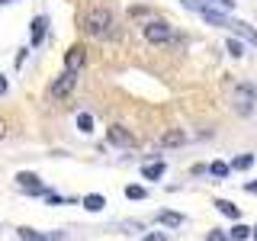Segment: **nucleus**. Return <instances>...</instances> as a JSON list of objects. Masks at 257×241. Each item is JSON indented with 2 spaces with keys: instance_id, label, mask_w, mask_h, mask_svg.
<instances>
[{
  "instance_id": "1",
  "label": "nucleus",
  "mask_w": 257,
  "mask_h": 241,
  "mask_svg": "<svg viewBox=\"0 0 257 241\" xmlns=\"http://www.w3.org/2000/svg\"><path fill=\"white\" fill-rule=\"evenodd\" d=\"M80 29L93 39H109L112 32H116V20H112V13L106 7H90V10L84 13V26Z\"/></svg>"
},
{
  "instance_id": "2",
  "label": "nucleus",
  "mask_w": 257,
  "mask_h": 241,
  "mask_svg": "<svg viewBox=\"0 0 257 241\" xmlns=\"http://www.w3.org/2000/svg\"><path fill=\"white\" fill-rule=\"evenodd\" d=\"M145 39H148L151 45H180L183 42V36H180V32H174V26H171V23H164V20L145 23Z\"/></svg>"
},
{
  "instance_id": "3",
  "label": "nucleus",
  "mask_w": 257,
  "mask_h": 241,
  "mask_svg": "<svg viewBox=\"0 0 257 241\" xmlns=\"http://www.w3.org/2000/svg\"><path fill=\"white\" fill-rule=\"evenodd\" d=\"M231 106H235L238 116H251L254 106H257V90L251 84H238L235 87V96H231Z\"/></svg>"
},
{
  "instance_id": "4",
  "label": "nucleus",
  "mask_w": 257,
  "mask_h": 241,
  "mask_svg": "<svg viewBox=\"0 0 257 241\" xmlns=\"http://www.w3.org/2000/svg\"><path fill=\"white\" fill-rule=\"evenodd\" d=\"M106 142L116 145V148H135V145H139L135 132H132V129H125V126H109L106 129Z\"/></svg>"
},
{
  "instance_id": "5",
  "label": "nucleus",
  "mask_w": 257,
  "mask_h": 241,
  "mask_svg": "<svg viewBox=\"0 0 257 241\" xmlns=\"http://www.w3.org/2000/svg\"><path fill=\"white\" fill-rule=\"evenodd\" d=\"M16 187H20L23 193H29V196H45V193H48L45 183L39 180L36 174H29V171H20V174H16Z\"/></svg>"
},
{
  "instance_id": "6",
  "label": "nucleus",
  "mask_w": 257,
  "mask_h": 241,
  "mask_svg": "<svg viewBox=\"0 0 257 241\" xmlns=\"http://www.w3.org/2000/svg\"><path fill=\"white\" fill-rule=\"evenodd\" d=\"M74 87H77V74H74V71H61V74L52 80L48 93H52V96H68Z\"/></svg>"
},
{
  "instance_id": "7",
  "label": "nucleus",
  "mask_w": 257,
  "mask_h": 241,
  "mask_svg": "<svg viewBox=\"0 0 257 241\" xmlns=\"http://www.w3.org/2000/svg\"><path fill=\"white\" fill-rule=\"evenodd\" d=\"M87 64V52H84V45H71L68 52H64V71H77Z\"/></svg>"
},
{
  "instance_id": "8",
  "label": "nucleus",
  "mask_w": 257,
  "mask_h": 241,
  "mask_svg": "<svg viewBox=\"0 0 257 241\" xmlns=\"http://www.w3.org/2000/svg\"><path fill=\"white\" fill-rule=\"evenodd\" d=\"M228 29L235 32V39H244V42L257 45V29L251 26V23H244V20H228Z\"/></svg>"
},
{
  "instance_id": "9",
  "label": "nucleus",
  "mask_w": 257,
  "mask_h": 241,
  "mask_svg": "<svg viewBox=\"0 0 257 241\" xmlns=\"http://www.w3.org/2000/svg\"><path fill=\"white\" fill-rule=\"evenodd\" d=\"M23 241H64V231H36V228H16Z\"/></svg>"
},
{
  "instance_id": "10",
  "label": "nucleus",
  "mask_w": 257,
  "mask_h": 241,
  "mask_svg": "<svg viewBox=\"0 0 257 241\" xmlns=\"http://www.w3.org/2000/svg\"><path fill=\"white\" fill-rule=\"evenodd\" d=\"M45 32H48V16H36V20L29 23V45L36 48V45H42V39H45Z\"/></svg>"
},
{
  "instance_id": "11",
  "label": "nucleus",
  "mask_w": 257,
  "mask_h": 241,
  "mask_svg": "<svg viewBox=\"0 0 257 241\" xmlns=\"http://www.w3.org/2000/svg\"><path fill=\"white\" fill-rule=\"evenodd\" d=\"M180 145H187V129H167L161 135V148H180Z\"/></svg>"
},
{
  "instance_id": "12",
  "label": "nucleus",
  "mask_w": 257,
  "mask_h": 241,
  "mask_svg": "<svg viewBox=\"0 0 257 241\" xmlns=\"http://www.w3.org/2000/svg\"><path fill=\"white\" fill-rule=\"evenodd\" d=\"M164 171H167L164 161H151V164L142 167V177H145V180H161V177H164Z\"/></svg>"
},
{
  "instance_id": "13",
  "label": "nucleus",
  "mask_w": 257,
  "mask_h": 241,
  "mask_svg": "<svg viewBox=\"0 0 257 241\" xmlns=\"http://www.w3.org/2000/svg\"><path fill=\"white\" fill-rule=\"evenodd\" d=\"M80 206H84L87 212H100V209L106 206V196H100V193H87V196L80 199Z\"/></svg>"
},
{
  "instance_id": "14",
  "label": "nucleus",
  "mask_w": 257,
  "mask_h": 241,
  "mask_svg": "<svg viewBox=\"0 0 257 241\" xmlns=\"http://www.w3.org/2000/svg\"><path fill=\"white\" fill-rule=\"evenodd\" d=\"M158 222H161V225H167V228H180V225L187 222V219H183L180 212H171V209H164V212H158Z\"/></svg>"
},
{
  "instance_id": "15",
  "label": "nucleus",
  "mask_w": 257,
  "mask_h": 241,
  "mask_svg": "<svg viewBox=\"0 0 257 241\" xmlns=\"http://www.w3.org/2000/svg\"><path fill=\"white\" fill-rule=\"evenodd\" d=\"M215 209H219V212L222 215H228V219H235V222H241V209L235 206V203H228V199H215V203H212Z\"/></svg>"
},
{
  "instance_id": "16",
  "label": "nucleus",
  "mask_w": 257,
  "mask_h": 241,
  "mask_svg": "<svg viewBox=\"0 0 257 241\" xmlns=\"http://www.w3.org/2000/svg\"><path fill=\"white\" fill-rule=\"evenodd\" d=\"M203 10H219V13H231L235 10V0H206V7ZM199 10V13H203Z\"/></svg>"
},
{
  "instance_id": "17",
  "label": "nucleus",
  "mask_w": 257,
  "mask_h": 241,
  "mask_svg": "<svg viewBox=\"0 0 257 241\" xmlns=\"http://www.w3.org/2000/svg\"><path fill=\"white\" fill-rule=\"evenodd\" d=\"M228 171H231V164H225V161H212V164H209V174L219 177V180H225V177H228Z\"/></svg>"
},
{
  "instance_id": "18",
  "label": "nucleus",
  "mask_w": 257,
  "mask_h": 241,
  "mask_svg": "<svg viewBox=\"0 0 257 241\" xmlns=\"http://www.w3.org/2000/svg\"><path fill=\"white\" fill-rule=\"evenodd\" d=\"M228 238L231 241H247V238H251V228H247V225H241V222H235V228L228 231Z\"/></svg>"
},
{
  "instance_id": "19",
  "label": "nucleus",
  "mask_w": 257,
  "mask_h": 241,
  "mask_svg": "<svg viewBox=\"0 0 257 241\" xmlns=\"http://www.w3.org/2000/svg\"><path fill=\"white\" fill-rule=\"evenodd\" d=\"M77 132H84V135L93 132V116H90V112H80V116H77Z\"/></svg>"
},
{
  "instance_id": "20",
  "label": "nucleus",
  "mask_w": 257,
  "mask_h": 241,
  "mask_svg": "<svg viewBox=\"0 0 257 241\" xmlns=\"http://www.w3.org/2000/svg\"><path fill=\"white\" fill-rule=\"evenodd\" d=\"M251 164H254V155H238L235 161H231V171H247Z\"/></svg>"
},
{
  "instance_id": "21",
  "label": "nucleus",
  "mask_w": 257,
  "mask_h": 241,
  "mask_svg": "<svg viewBox=\"0 0 257 241\" xmlns=\"http://www.w3.org/2000/svg\"><path fill=\"white\" fill-rule=\"evenodd\" d=\"M145 196H148V190L139 187V183H128L125 187V199H145Z\"/></svg>"
},
{
  "instance_id": "22",
  "label": "nucleus",
  "mask_w": 257,
  "mask_h": 241,
  "mask_svg": "<svg viewBox=\"0 0 257 241\" xmlns=\"http://www.w3.org/2000/svg\"><path fill=\"white\" fill-rule=\"evenodd\" d=\"M228 55H231V58H241V55H244V42L231 36V39H228Z\"/></svg>"
},
{
  "instance_id": "23",
  "label": "nucleus",
  "mask_w": 257,
  "mask_h": 241,
  "mask_svg": "<svg viewBox=\"0 0 257 241\" xmlns=\"http://www.w3.org/2000/svg\"><path fill=\"white\" fill-rule=\"evenodd\" d=\"M45 199H48V206H61V203H68V196H61V193H52V190L45 193Z\"/></svg>"
},
{
  "instance_id": "24",
  "label": "nucleus",
  "mask_w": 257,
  "mask_h": 241,
  "mask_svg": "<svg viewBox=\"0 0 257 241\" xmlns=\"http://www.w3.org/2000/svg\"><path fill=\"white\" fill-rule=\"evenodd\" d=\"M206 241H231V238L225 235L222 228H212V231H209V235H206Z\"/></svg>"
},
{
  "instance_id": "25",
  "label": "nucleus",
  "mask_w": 257,
  "mask_h": 241,
  "mask_svg": "<svg viewBox=\"0 0 257 241\" xmlns=\"http://www.w3.org/2000/svg\"><path fill=\"white\" fill-rule=\"evenodd\" d=\"M142 241H167V235H164V231H148Z\"/></svg>"
},
{
  "instance_id": "26",
  "label": "nucleus",
  "mask_w": 257,
  "mask_h": 241,
  "mask_svg": "<svg viewBox=\"0 0 257 241\" xmlns=\"http://www.w3.org/2000/svg\"><path fill=\"white\" fill-rule=\"evenodd\" d=\"M7 90H10V80L0 74V96H7Z\"/></svg>"
},
{
  "instance_id": "27",
  "label": "nucleus",
  "mask_w": 257,
  "mask_h": 241,
  "mask_svg": "<svg viewBox=\"0 0 257 241\" xmlns=\"http://www.w3.org/2000/svg\"><path fill=\"white\" fill-rule=\"evenodd\" d=\"M26 55H29V48H23V52L16 55V68H23V61H26Z\"/></svg>"
},
{
  "instance_id": "28",
  "label": "nucleus",
  "mask_w": 257,
  "mask_h": 241,
  "mask_svg": "<svg viewBox=\"0 0 257 241\" xmlns=\"http://www.w3.org/2000/svg\"><path fill=\"white\" fill-rule=\"evenodd\" d=\"M247 193H251V196H257V180H251V183H247V187H244Z\"/></svg>"
},
{
  "instance_id": "29",
  "label": "nucleus",
  "mask_w": 257,
  "mask_h": 241,
  "mask_svg": "<svg viewBox=\"0 0 257 241\" xmlns=\"http://www.w3.org/2000/svg\"><path fill=\"white\" fill-rule=\"evenodd\" d=\"M4 135H7V123H4V119H0V139H4Z\"/></svg>"
},
{
  "instance_id": "30",
  "label": "nucleus",
  "mask_w": 257,
  "mask_h": 241,
  "mask_svg": "<svg viewBox=\"0 0 257 241\" xmlns=\"http://www.w3.org/2000/svg\"><path fill=\"white\" fill-rule=\"evenodd\" d=\"M251 238H254V241H257V225H254V228H251Z\"/></svg>"
},
{
  "instance_id": "31",
  "label": "nucleus",
  "mask_w": 257,
  "mask_h": 241,
  "mask_svg": "<svg viewBox=\"0 0 257 241\" xmlns=\"http://www.w3.org/2000/svg\"><path fill=\"white\" fill-rule=\"evenodd\" d=\"M0 4H10V0H0Z\"/></svg>"
}]
</instances>
